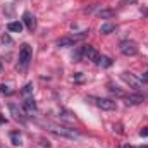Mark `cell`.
Instances as JSON below:
<instances>
[{
    "instance_id": "cell-1",
    "label": "cell",
    "mask_w": 148,
    "mask_h": 148,
    "mask_svg": "<svg viewBox=\"0 0 148 148\" xmlns=\"http://www.w3.org/2000/svg\"><path fill=\"white\" fill-rule=\"evenodd\" d=\"M31 57H33V50H31V47H29L28 43L21 45V48H19V62H17V69H19V71H26L28 66H29V62H31Z\"/></svg>"
},
{
    "instance_id": "cell-2",
    "label": "cell",
    "mask_w": 148,
    "mask_h": 148,
    "mask_svg": "<svg viewBox=\"0 0 148 148\" xmlns=\"http://www.w3.org/2000/svg\"><path fill=\"white\" fill-rule=\"evenodd\" d=\"M88 36V31H81V33H74L71 36H66V38H60L57 40V47H74L77 41L84 40Z\"/></svg>"
},
{
    "instance_id": "cell-3",
    "label": "cell",
    "mask_w": 148,
    "mask_h": 148,
    "mask_svg": "<svg viewBox=\"0 0 148 148\" xmlns=\"http://www.w3.org/2000/svg\"><path fill=\"white\" fill-rule=\"evenodd\" d=\"M119 50H121V53L126 55V57H134V55L138 53V47H136V43L131 41V40H124V41L119 45Z\"/></svg>"
},
{
    "instance_id": "cell-4",
    "label": "cell",
    "mask_w": 148,
    "mask_h": 148,
    "mask_svg": "<svg viewBox=\"0 0 148 148\" xmlns=\"http://www.w3.org/2000/svg\"><path fill=\"white\" fill-rule=\"evenodd\" d=\"M121 77H122V81H124V83H127V84H129L133 90H136V91H141V90L145 88V86H143V83H141V81H140L134 74L122 73V74H121Z\"/></svg>"
},
{
    "instance_id": "cell-5",
    "label": "cell",
    "mask_w": 148,
    "mask_h": 148,
    "mask_svg": "<svg viewBox=\"0 0 148 148\" xmlns=\"http://www.w3.org/2000/svg\"><path fill=\"white\" fill-rule=\"evenodd\" d=\"M48 127H50V131H52V133H55V134H59V136H66V138H77V136H79V133H77V131L69 129V127L53 126V124H48Z\"/></svg>"
},
{
    "instance_id": "cell-6",
    "label": "cell",
    "mask_w": 148,
    "mask_h": 148,
    "mask_svg": "<svg viewBox=\"0 0 148 148\" xmlns=\"http://www.w3.org/2000/svg\"><path fill=\"white\" fill-rule=\"evenodd\" d=\"M90 102H93L98 109H102V110H115V102H112L109 98H97V97H90L88 98Z\"/></svg>"
},
{
    "instance_id": "cell-7",
    "label": "cell",
    "mask_w": 148,
    "mask_h": 148,
    "mask_svg": "<svg viewBox=\"0 0 148 148\" xmlns=\"http://www.w3.org/2000/svg\"><path fill=\"white\" fill-rule=\"evenodd\" d=\"M9 110L12 114V117L16 119V121H19L21 124H26V121H28V117H26V114L23 109H19L16 103H9Z\"/></svg>"
},
{
    "instance_id": "cell-8",
    "label": "cell",
    "mask_w": 148,
    "mask_h": 148,
    "mask_svg": "<svg viewBox=\"0 0 148 148\" xmlns=\"http://www.w3.org/2000/svg\"><path fill=\"white\" fill-rule=\"evenodd\" d=\"M81 53H83V57H84V59H88V60H93V62H97V59L100 57V55H98V52H97L93 47H90V45L83 47V48H81Z\"/></svg>"
},
{
    "instance_id": "cell-9",
    "label": "cell",
    "mask_w": 148,
    "mask_h": 148,
    "mask_svg": "<svg viewBox=\"0 0 148 148\" xmlns=\"http://www.w3.org/2000/svg\"><path fill=\"white\" fill-rule=\"evenodd\" d=\"M23 23L26 24V28H28L29 31H33V29L36 28V21H35V16H33L31 12H28V10L23 14Z\"/></svg>"
},
{
    "instance_id": "cell-10",
    "label": "cell",
    "mask_w": 148,
    "mask_h": 148,
    "mask_svg": "<svg viewBox=\"0 0 148 148\" xmlns=\"http://www.w3.org/2000/svg\"><path fill=\"white\" fill-rule=\"evenodd\" d=\"M23 109L28 112V114H33V112H36V110H38L36 102H35L31 97H28V98H24V102H23Z\"/></svg>"
},
{
    "instance_id": "cell-11",
    "label": "cell",
    "mask_w": 148,
    "mask_h": 148,
    "mask_svg": "<svg viewBox=\"0 0 148 148\" xmlns=\"http://www.w3.org/2000/svg\"><path fill=\"white\" fill-rule=\"evenodd\" d=\"M124 98H126V103H127V105H140V103L143 102V97H141L140 93H134V95H126Z\"/></svg>"
},
{
    "instance_id": "cell-12",
    "label": "cell",
    "mask_w": 148,
    "mask_h": 148,
    "mask_svg": "<svg viewBox=\"0 0 148 148\" xmlns=\"http://www.w3.org/2000/svg\"><path fill=\"white\" fill-rule=\"evenodd\" d=\"M10 141H12V145L21 147V145H23V136H21V133H17V131L10 133Z\"/></svg>"
},
{
    "instance_id": "cell-13",
    "label": "cell",
    "mask_w": 148,
    "mask_h": 148,
    "mask_svg": "<svg viewBox=\"0 0 148 148\" xmlns=\"http://www.w3.org/2000/svg\"><path fill=\"white\" fill-rule=\"evenodd\" d=\"M97 64H98L100 67H110V66H112V59H110V57L102 55V57H98V59H97Z\"/></svg>"
},
{
    "instance_id": "cell-14",
    "label": "cell",
    "mask_w": 148,
    "mask_h": 148,
    "mask_svg": "<svg viewBox=\"0 0 148 148\" xmlns=\"http://www.w3.org/2000/svg\"><path fill=\"white\" fill-rule=\"evenodd\" d=\"M9 31H12V33H21L23 31V23H19V21H14V23H9Z\"/></svg>"
},
{
    "instance_id": "cell-15",
    "label": "cell",
    "mask_w": 148,
    "mask_h": 148,
    "mask_svg": "<svg viewBox=\"0 0 148 148\" xmlns=\"http://www.w3.org/2000/svg\"><path fill=\"white\" fill-rule=\"evenodd\" d=\"M112 31H115V26L110 24V23H105V24H102V28H100V33H102V35H110Z\"/></svg>"
},
{
    "instance_id": "cell-16",
    "label": "cell",
    "mask_w": 148,
    "mask_h": 148,
    "mask_svg": "<svg viewBox=\"0 0 148 148\" xmlns=\"http://www.w3.org/2000/svg\"><path fill=\"white\" fill-rule=\"evenodd\" d=\"M114 14H115V12H114L112 9H102V10L98 12V16H100L102 19H110Z\"/></svg>"
},
{
    "instance_id": "cell-17",
    "label": "cell",
    "mask_w": 148,
    "mask_h": 148,
    "mask_svg": "<svg viewBox=\"0 0 148 148\" xmlns=\"http://www.w3.org/2000/svg\"><path fill=\"white\" fill-rule=\"evenodd\" d=\"M31 93H33V84H31V83H28V84L24 86V90H23V97H24V98H28V97H31Z\"/></svg>"
},
{
    "instance_id": "cell-18",
    "label": "cell",
    "mask_w": 148,
    "mask_h": 148,
    "mask_svg": "<svg viewBox=\"0 0 148 148\" xmlns=\"http://www.w3.org/2000/svg\"><path fill=\"white\" fill-rule=\"evenodd\" d=\"M109 90H110L112 93H115L117 97H126V93H124V91H121L117 86H112V84H109Z\"/></svg>"
},
{
    "instance_id": "cell-19",
    "label": "cell",
    "mask_w": 148,
    "mask_h": 148,
    "mask_svg": "<svg viewBox=\"0 0 148 148\" xmlns=\"http://www.w3.org/2000/svg\"><path fill=\"white\" fill-rule=\"evenodd\" d=\"M2 43L3 45H12V38L9 35H2Z\"/></svg>"
},
{
    "instance_id": "cell-20",
    "label": "cell",
    "mask_w": 148,
    "mask_h": 148,
    "mask_svg": "<svg viewBox=\"0 0 148 148\" xmlns=\"http://www.w3.org/2000/svg\"><path fill=\"white\" fill-rule=\"evenodd\" d=\"M0 91H2L3 95H10V93H12V90H10L9 86H5V84H2V86H0Z\"/></svg>"
},
{
    "instance_id": "cell-21",
    "label": "cell",
    "mask_w": 148,
    "mask_h": 148,
    "mask_svg": "<svg viewBox=\"0 0 148 148\" xmlns=\"http://www.w3.org/2000/svg\"><path fill=\"white\" fill-rule=\"evenodd\" d=\"M141 136H148V127H145V129H141V133H140Z\"/></svg>"
},
{
    "instance_id": "cell-22",
    "label": "cell",
    "mask_w": 148,
    "mask_h": 148,
    "mask_svg": "<svg viewBox=\"0 0 148 148\" xmlns=\"http://www.w3.org/2000/svg\"><path fill=\"white\" fill-rule=\"evenodd\" d=\"M124 148H134V147H131V145H126V147H124Z\"/></svg>"
},
{
    "instance_id": "cell-23",
    "label": "cell",
    "mask_w": 148,
    "mask_h": 148,
    "mask_svg": "<svg viewBox=\"0 0 148 148\" xmlns=\"http://www.w3.org/2000/svg\"><path fill=\"white\" fill-rule=\"evenodd\" d=\"M145 79H148V73H147V74H145Z\"/></svg>"
},
{
    "instance_id": "cell-24",
    "label": "cell",
    "mask_w": 148,
    "mask_h": 148,
    "mask_svg": "<svg viewBox=\"0 0 148 148\" xmlns=\"http://www.w3.org/2000/svg\"><path fill=\"white\" fill-rule=\"evenodd\" d=\"M141 148H148V147H141Z\"/></svg>"
}]
</instances>
